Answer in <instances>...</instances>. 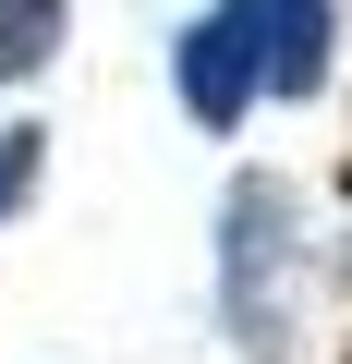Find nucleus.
Masks as SVG:
<instances>
[{"label":"nucleus","instance_id":"39448f33","mask_svg":"<svg viewBox=\"0 0 352 364\" xmlns=\"http://www.w3.org/2000/svg\"><path fill=\"white\" fill-rule=\"evenodd\" d=\"M37 170H49V134H37V122H13V134H0V219L37 195Z\"/></svg>","mask_w":352,"mask_h":364},{"label":"nucleus","instance_id":"f03ea898","mask_svg":"<svg viewBox=\"0 0 352 364\" xmlns=\"http://www.w3.org/2000/svg\"><path fill=\"white\" fill-rule=\"evenodd\" d=\"M170 85H183V109L207 134H243L267 109V73H255V25H243V0H207V13L170 37Z\"/></svg>","mask_w":352,"mask_h":364},{"label":"nucleus","instance_id":"f257e3e1","mask_svg":"<svg viewBox=\"0 0 352 364\" xmlns=\"http://www.w3.org/2000/svg\"><path fill=\"white\" fill-rule=\"evenodd\" d=\"M219 328L243 364L292 352V195L267 170H243L219 195Z\"/></svg>","mask_w":352,"mask_h":364},{"label":"nucleus","instance_id":"20e7f679","mask_svg":"<svg viewBox=\"0 0 352 364\" xmlns=\"http://www.w3.org/2000/svg\"><path fill=\"white\" fill-rule=\"evenodd\" d=\"M61 25H73V0H0V85H25V73H49Z\"/></svg>","mask_w":352,"mask_h":364},{"label":"nucleus","instance_id":"7ed1b4c3","mask_svg":"<svg viewBox=\"0 0 352 364\" xmlns=\"http://www.w3.org/2000/svg\"><path fill=\"white\" fill-rule=\"evenodd\" d=\"M243 25H255L267 97H316V85H328V61H340V0H243Z\"/></svg>","mask_w":352,"mask_h":364}]
</instances>
